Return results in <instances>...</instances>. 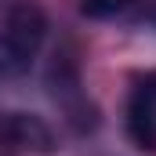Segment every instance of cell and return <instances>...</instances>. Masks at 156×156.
Wrapping results in <instances>:
<instances>
[{
	"instance_id": "cell-1",
	"label": "cell",
	"mask_w": 156,
	"mask_h": 156,
	"mask_svg": "<svg viewBox=\"0 0 156 156\" xmlns=\"http://www.w3.org/2000/svg\"><path fill=\"white\" fill-rule=\"evenodd\" d=\"M47 40V15L33 0H15L0 18V76H22Z\"/></svg>"
},
{
	"instance_id": "cell-2",
	"label": "cell",
	"mask_w": 156,
	"mask_h": 156,
	"mask_svg": "<svg viewBox=\"0 0 156 156\" xmlns=\"http://www.w3.org/2000/svg\"><path fill=\"white\" fill-rule=\"evenodd\" d=\"M0 142L7 149H22L33 156H51L58 149L55 131L33 113H4L0 116Z\"/></svg>"
},
{
	"instance_id": "cell-3",
	"label": "cell",
	"mask_w": 156,
	"mask_h": 156,
	"mask_svg": "<svg viewBox=\"0 0 156 156\" xmlns=\"http://www.w3.org/2000/svg\"><path fill=\"white\" fill-rule=\"evenodd\" d=\"M127 134L142 153H156V73L142 76L127 102Z\"/></svg>"
},
{
	"instance_id": "cell-4",
	"label": "cell",
	"mask_w": 156,
	"mask_h": 156,
	"mask_svg": "<svg viewBox=\"0 0 156 156\" xmlns=\"http://www.w3.org/2000/svg\"><path fill=\"white\" fill-rule=\"evenodd\" d=\"M134 0H80V11L87 18H113L120 11H127Z\"/></svg>"
}]
</instances>
